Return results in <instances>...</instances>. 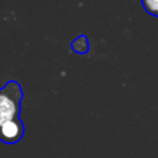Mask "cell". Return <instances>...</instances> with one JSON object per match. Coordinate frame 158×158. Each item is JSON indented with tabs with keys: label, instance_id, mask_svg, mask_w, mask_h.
I'll use <instances>...</instances> for the list:
<instances>
[{
	"label": "cell",
	"instance_id": "277c9868",
	"mask_svg": "<svg viewBox=\"0 0 158 158\" xmlns=\"http://www.w3.org/2000/svg\"><path fill=\"white\" fill-rule=\"evenodd\" d=\"M141 4L149 15L158 17V0H141Z\"/></svg>",
	"mask_w": 158,
	"mask_h": 158
},
{
	"label": "cell",
	"instance_id": "3957f363",
	"mask_svg": "<svg viewBox=\"0 0 158 158\" xmlns=\"http://www.w3.org/2000/svg\"><path fill=\"white\" fill-rule=\"evenodd\" d=\"M70 48L74 52H77L78 54H86L89 52V41H88V37L85 35H81V36L77 37L74 41H72Z\"/></svg>",
	"mask_w": 158,
	"mask_h": 158
},
{
	"label": "cell",
	"instance_id": "7a4b0ae2",
	"mask_svg": "<svg viewBox=\"0 0 158 158\" xmlns=\"http://www.w3.org/2000/svg\"><path fill=\"white\" fill-rule=\"evenodd\" d=\"M25 135V125L21 117L9 121L0 126V141L5 144L17 143Z\"/></svg>",
	"mask_w": 158,
	"mask_h": 158
},
{
	"label": "cell",
	"instance_id": "6da1fadb",
	"mask_svg": "<svg viewBox=\"0 0 158 158\" xmlns=\"http://www.w3.org/2000/svg\"><path fill=\"white\" fill-rule=\"evenodd\" d=\"M23 91L17 80H9L0 88V126L20 117Z\"/></svg>",
	"mask_w": 158,
	"mask_h": 158
}]
</instances>
